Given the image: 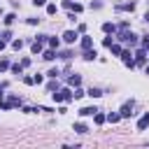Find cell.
<instances>
[{
  "mask_svg": "<svg viewBox=\"0 0 149 149\" xmlns=\"http://www.w3.org/2000/svg\"><path fill=\"white\" fill-rule=\"evenodd\" d=\"M51 95H54L56 102H70V100H74V93H72L70 88H61V91H56V93H51Z\"/></svg>",
  "mask_w": 149,
  "mask_h": 149,
  "instance_id": "1",
  "label": "cell"
},
{
  "mask_svg": "<svg viewBox=\"0 0 149 149\" xmlns=\"http://www.w3.org/2000/svg\"><path fill=\"white\" fill-rule=\"evenodd\" d=\"M116 40H119V42H128V44H137V42H140L135 33H128V28H126V30H119V37H116Z\"/></svg>",
  "mask_w": 149,
  "mask_h": 149,
  "instance_id": "2",
  "label": "cell"
},
{
  "mask_svg": "<svg viewBox=\"0 0 149 149\" xmlns=\"http://www.w3.org/2000/svg\"><path fill=\"white\" fill-rule=\"evenodd\" d=\"M121 61H123L126 68H135V58H133L130 51H121Z\"/></svg>",
  "mask_w": 149,
  "mask_h": 149,
  "instance_id": "3",
  "label": "cell"
},
{
  "mask_svg": "<svg viewBox=\"0 0 149 149\" xmlns=\"http://www.w3.org/2000/svg\"><path fill=\"white\" fill-rule=\"evenodd\" d=\"M119 114H121V119H128V116L133 114V100H128V102H123V107L119 109Z\"/></svg>",
  "mask_w": 149,
  "mask_h": 149,
  "instance_id": "4",
  "label": "cell"
},
{
  "mask_svg": "<svg viewBox=\"0 0 149 149\" xmlns=\"http://www.w3.org/2000/svg\"><path fill=\"white\" fill-rule=\"evenodd\" d=\"M77 37H79V35H77V30H65V33H63V42H65V44L77 42Z\"/></svg>",
  "mask_w": 149,
  "mask_h": 149,
  "instance_id": "5",
  "label": "cell"
},
{
  "mask_svg": "<svg viewBox=\"0 0 149 149\" xmlns=\"http://www.w3.org/2000/svg\"><path fill=\"white\" fill-rule=\"evenodd\" d=\"M144 63H147V49L135 51V65H144Z\"/></svg>",
  "mask_w": 149,
  "mask_h": 149,
  "instance_id": "6",
  "label": "cell"
},
{
  "mask_svg": "<svg viewBox=\"0 0 149 149\" xmlns=\"http://www.w3.org/2000/svg\"><path fill=\"white\" fill-rule=\"evenodd\" d=\"M144 128H149V112H144V114L137 119V130H144Z\"/></svg>",
  "mask_w": 149,
  "mask_h": 149,
  "instance_id": "7",
  "label": "cell"
},
{
  "mask_svg": "<svg viewBox=\"0 0 149 149\" xmlns=\"http://www.w3.org/2000/svg\"><path fill=\"white\" fill-rule=\"evenodd\" d=\"M116 9L119 12H133L135 9V2H121V5H116Z\"/></svg>",
  "mask_w": 149,
  "mask_h": 149,
  "instance_id": "8",
  "label": "cell"
},
{
  "mask_svg": "<svg viewBox=\"0 0 149 149\" xmlns=\"http://www.w3.org/2000/svg\"><path fill=\"white\" fill-rule=\"evenodd\" d=\"M116 30H119V28H116L114 23H109V21H107V23H102V33H107V35H114Z\"/></svg>",
  "mask_w": 149,
  "mask_h": 149,
  "instance_id": "9",
  "label": "cell"
},
{
  "mask_svg": "<svg viewBox=\"0 0 149 149\" xmlns=\"http://www.w3.org/2000/svg\"><path fill=\"white\" fill-rule=\"evenodd\" d=\"M95 112H98L95 107H81V109H79V116H93Z\"/></svg>",
  "mask_w": 149,
  "mask_h": 149,
  "instance_id": "10",
  "label": "cell"
},
{
  "mask_svg": "<svg viewBox=\"0 0 149 149\" xmlns=\"http://www.w3.org/2000/svg\"><path fill=\"white\" fill-rule=\"evenodd\" d=\"M95 49H84V61H95Z\"/></svg>",
  "mask_w": 149,
  "mask_h": 149,
  "instance_id": "11",
  "label": "cell"
},
{
  "mask_svg": "<svg viewBox=\"0 0 149 149\" xmlns=\"http://www.w3.org/2000/svg\"><path fill=\"white\" fill-rule=\"evenodd\" d=\"M68 84H70V86H79V84H81V77H79V74H70V77H68Z\"/></svg>",
  "mask_w": 149,
  "mask_h": 149,
  "instance_id": "12",
  "label": "cell"
},
{
  "mask_svg": "<svg viewBox=\"0 0 149 149\" xmlns=\"http://www.w3.org/2000/svg\"><path fill=\"white\" fill-rule=\"evenodd\" d=\"M93 119H95V123H98V126H102V123L107 121V116H105L102 112H95V114H93Z\"/></svg>",
  "mask_w": 149,
  "mask_h": 149,
  "instance_id": "13",
  "label": "cell"
},
{
  "mask_svg": "<svg viewBox=\"0 0 149 149\" xmlns=\"http://www.w3.org/2000/svg\"><path fill=\"white\" fill-rule=\"evenodd\" d=\"M54 58H58V54H56L54 49H47V51H44V61H54Z\"/></svg>",
  "mask_w": 149,
  "mask_h": 149,
  "instance_id": "14",
  "label": "cell"
},
{
  "mask_svg": "<svg viewBox=\"0 0 149 149\" xmlns=\"http://www.w3.org/2000/svg\"><path fill=\"white\" fill-rule=\"evenodd\" d=\"M107 121H109V123H116V121H121V114H116V112H109V114H107Z\"/></svg>",
  "mask_w": 149,
  "mask_h": 149,
  "instance_id": "15",
  "label": "cell"
},
{
  "mask_svg": "<svg viewBox=\"0 0 149 149\" xmlns=\"http://www.w3.org/2000/svg\"><path fill=\"white\" fill-rule=\"evenodd\" d=\"M42 44H44V42H40V40H37V42H33V44H30L33 54H40V51H42Z\"/></svg>",
  "mask_w": 149,
  "mask_h": 149,
  "instance_id": "16",
  "label": "cell"
},
{
  "mask_svg": "<svg viewBox=\"0 0 149 149\" xmlns=\"http://www.w3.org/2000/svg\"><path fill=\"white\" fill-rule=\"evenodd\" d=\"M86 95H91V98H100V95H102V91H100V88H88V91H86Z\"/></svg>",
  "mask_w": 149,
  "mask_h": 149,
  "instance_id": "17",
  "label": "cell"
},
{
  "mask_svg": "<svg viewBox=\"0 0 149 149\" xmlns=\"http://www.w3.org/2000/svg\"><path fill=\"white\" fill-rule=\"evenodd\" d=\"M14 19H16V14H14V12H9V14L5 16V26H12V23H14Z\"/></svg>",
  "mask_w": 149,
  "mask_h": 149,
  "instance_id": "18",
  "label": "cell"
},
{
  "mask_svg": "<svg viewBox=\"0 0 149 149\" xmlns=\"http://www.w3.org/2000/svg\"><path fill=\"white\" fill-rule=\"evenodd\" d=\"M47 42H49V47H51V49H58V44H61V40H58V37H49Z\"/></svg>",
  "mask_w": 149,
  "mask_h": 149,
  "instance_id": "19",
  "label": "cell"
},
{
  "mask_svg": "<svg viewBox=\"0 0 149 149\" xmlns=\"http://www.w3.org/2000/svg\"><path fill=\"white\" fill-rule=\"evenodd\" d=\"M91 47H93V40L91 37H84L81 40V49H91Z\"/></svg>",
  "mask_w": 149,
  "mask_h": 149,
  "instance_id": "20",
  "label": "cell"
},
{
  "mask_svg": "<svg viewBox=\"0 0 149 149\" xmlns=\"http://www.w3.org/2000/svg\"><path fill=\"white\" fill-rule=\"evenodd\" d=\"M109 51H112V54H114V56H121V51H123V49H121V47H119V44H116V42H114V44H112V47H109Z\"/></svg>",
  "mask_w": 149,
  "mask_h": 149,
  "instance_id": "21",
  "label": "cell"
},
{
  "mask_svg": "<svg viewBox=\"0 0 149 149\" xmlns=\"http://www.w3.org/2000/svg\"><path fill=\"white\" fill-rule=\"evenodd\" d=\"M74 130H77V133H88V128H86L81 121H77V123H74Z\"/></svg>",
  "mask_w": 149,
  "mask_h": 149,
  "instance_id": "22",
  "label": "cell"
},
{
  "mask_svg": "<svg viewBox=\"0 0 149 149\" xmlns=\"http://www.w3.org/2000/svg\"><path fill=\"white\" fill-rule=\"evenodd\" d=\"M9 68H12V72H14V74H21V70H23V65H21V63H14V65H9Z\"/></svg>",
  "mask_w": 149,
  "mask_h": 149,
  "instance_id": "23",
  "label": "cell"
},
{
  "mask_svg": "<svg viewBox=\"0 0 149 149\" xmlns=\"http://www.w3.org/2000/svg\"><path fill=\"white\" fill-rule=\"evenodd\" d=\"M58 74H61V70H58V68H54V70H49V72H47V77H51V79H56Z\"/></svg>",
  "mask_w": 149,
  "mask_h": 149,
  "instance_id": "24",
  "label": "cell"
},
{
  "mask_svg": "<svg viewBox=\"0 0 149 149\" xmlns=\"http://www.w3.org/2000/svg\"><path fill=\"white\" fill-rule=\"evenodd\" d=\"M0 40H5V42H7V40H12V30H5V33H0Z\"/></svg>",
  "mask_w": 149,
  "mask_h": 149,
  "instance_id": "25",
  "label": "cell"
},
{
  "mask_svg": "<svg viewBox=\"0 0 149 149\" xmlns=\"http://www.w3.org/2000/svg\"><path fill=\"white\" fill-rule=\"evenodd\" d=\"M58 58H63V61H68V58H72V51H61V54H58Z\"/></svg>",
  "mask_w": 149,
  "mask_h": 149,
  "instance_id": "26",
  "label": "cell"
},
{
  "mask_svg": "<svg viewBox=\"0 0 149 149\" xmlns=\"http://www.w3.org/2000/svg\"><path fill=\"white\" fill-rule=\"evenodd\" d=\"M56 12H58L56 5H47V14H56Z\"/></svg>",
  "mask_w": 149,
  "mask_h": 149,
  "instance_id": "27",
  "label": "cell"
},
{
  "mask_svg": "<svg viewBox=\"0 0 149 149\" xmlns=\"http://www.w3.org/2000/svg\"><path fill=\"white\" fill-rule=\"evenodd\" d=\"M102 44H105V47H107V49H109V47H112V44H114V40H112V37H109V35H107V37H105V40H102Z\"/></svg>",
  "mask_w": 149,
  "mask_h": 149,
  "instance_id": "28",
  "label": "cell"
},
{
  "mask_svg": "<svg viewBox=\"0 0 149 149\" xmlns=\"http://www.w3.org/2000/svg\"><path fill=\"white\" fill-rule=\"evenodd\" d=\"M12 47H14V49H16V51H19V49H21V47H23V40H14V42H12Z\"/></svg>",
  "mask_w": 149,
  "mask_h": 149,
  "instance_id": "29",
  "label": "cell"
},
{
  "mask_svg": "<svg viewBox=\"0 0 149 149\" xmlns=\"http://www.w3.org/2000/svg\"><path fill=\"white\" fill-rule=\"evenodd\" d=\"M81 95H86V93H84V91H81V88H79V86H77V88H74V100H79V98H81Z\"/></svg>",
  "mask_w": 149,
  "mask_h": 149,
  "instance_id": "30",
  "label": "cell"
},
{
  "mask_svg": "<svg viewBox=\"0 0 149 149\" xmlns=\"http://www.w3.org/2000/svg\"><path fill=\"white\" fill-rule=\"evenodd\" d=\"M9 102H12V105H19V107H21V98H16V95H9Z\"/></svg>",
  "mask_w": 149,
  "mask_h": 149,
  "instance_id": "31",
  "label": "cell"
},
{
  "mask_svg": "<svg viewBox=\"0 0 149 149\" xmlns=\"http://www.w3.org/2000/svg\"><path fill=\"white\" fill-rule=\"evenodd\" d=\"M81 9H84V7H81V5H79V2H72V12H77V14H79V12H81Z\"/></svg>",
  "mask_w": 149,
  "mask_h": 149,
  "instance_id": "32",
  "label": "cell"
},
{
  "mask_svg": "<svg viewBox=\"0 0 149 149\" xmlns=\"http://www.w3.org/2000/svg\"><path fill=\"white\" fill-rule=\"evenodd\" d=\"M7 68H9V63H7V61H0V72H5Z\"/></svg>",
  "mask_w": 149,
  "mask_h": 149,
  "instance_id": "33",
  "label": "cell"
},
{
  "mask_svg": "<svg viewBox=\"0 0 149 149\" xmlns=\"http://www.w3.org/2000/svg\"><path fill=\"white\" fill-rule=\"evenodd\" d=\"M142 49H147V51H149V35L142 40Z\"/></svg>",
  "mask_w": 149,
  "mask_h": 149,
  "instance_id": "34",
  "label": "cell"
},
{
  "mask_svg": "<svg viewBox=\"0 0 149 149\" xmlns=\"http://www.w3.org/2000/svg\"><path fill=\"white\" fill-rule=\"evenodd\" d=\"M63 7L65 9H72V0H63Z\"/></svg>",
  "mask_w": 149,
  "mask_h": 149,
  "instance_id": "35",
  "label": "cell"
},
{
  "mask_svg": "<svg viewBox=\"0 0 149 149\" xmlns=\"http://www.w3.org/2000/svg\"><path fill=\"white\" fill-rule=\"evenodd\" d=\"M23 81H26V84L30 86V84H35V77H23Z\"/></svg>",
  "mask_w": 149,
  "mask_h": 149,
  "instance_id": "36",
  "label": "cell"
},
{
  "mask_svg": "<svg viewBox=\"0 0 149 149\" xmlns=\"http://www.w3.org/2000/svg\"><path fill=\"white\" fill-rule=\"evenodd\" d=\"M33 5L35 7H42V5H47V0H33Z\"/></svg>",
  "mask_w": 149,
  "mask_h": 149,
  "instance_id": "37",
  "label": "cell"
},
{
  "mask_svg": "<svg viewBox=\"0 0 149 149\" xmlns=\"http://www.w3.org/2000/svg\"><path fill=\"white\" fill-rule=\"evenodd\" d=\"M5 44H7V42H5V40H0V51L5 49Z\"/></svg>",
  "mask_w": 149,
  "mask_h": 149,
  "instance_id": "38",
  "label": "cell"
},
{
  "mask_svg": "<svg viewBox=\"0 0 149 149\" xmlns=\"http://www.w3.org/2000/svg\"><path fill=\"white\" fill-rule=\"evenodd\" d=\"M144 21H147V23H149V12H147V14H144Z\"/></svg>",
  "mask_w": 149,
  "mask_h": 149,
  "instance_id": "39",
  "label": "cell"
},
{
  "mask_svg": "<svg viewBox=\"0 0 149 149\" xmlns=\"http://www.w3.org/2000/svg\"><path fill=\"white\" fill-rule=\"evenodd\" d=\"M2 95H5V93H2V88H0V100H2Z\"/></svg>",
  "mask_w": 149,
  "mask_h": 149,
  "instance_id": "40",
  "label": "cell"
},
{
  "mask_svg": "<svg viewBox=\"0 0 149 149\" xmlns=\"http://www.w3.org/2000/svg\"><path fill=\"white\" fill-rule=\"evenodd\" d=\"M147 74H149V65H147Z\"/></svg>",
  "mask_w": 149,
  "mask_h": 149,
  "instance_id": "41",
  "label": "cell"
}]
</instances>
